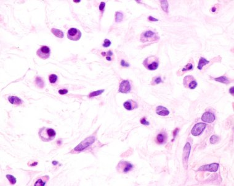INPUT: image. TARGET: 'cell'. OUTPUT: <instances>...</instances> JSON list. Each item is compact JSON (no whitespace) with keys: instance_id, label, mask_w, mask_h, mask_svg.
<instances>
[{"instance_id":"1","label":"cell","mask_w":234,"mask_h":186,"mask_svg":"<svg viewBox=\"0 0 234 186\" xmlns=\"http://www.w3.org/2000/svg\"><path fill=\"white\" fill-rule=\"evenodd\" d=\"M38 135L43 141L49 142L54 139L56 136V133L53 128L43 127L39 130Z\"/></svg>"},{"instance_id":"2","label":"cell","mask_w":234,"mask_h":186,"mask_svg":"<svg viewBox=\"0 0 234 186\" xmlns=\"http://www.w3.org/2000/svg\"><path fill=\"white\" fill-rule=\"evenodd\" d=\"M143 65L148 70H156L159 66V58L158 57L154 55L148 57L143 61Z\"/></svg>"},{"instance_id":"3","label":"cell","mask_w":234,"mask_h":186,"mask_svg":"<svg viewBox=\"0 0 234 186\" xmlns=\"http://www.w3.org/2000/svg\"><path fill=\"white\" fill-rule=\"evenodd\" d=\"M133 165L129 162L125 160H121L116 166V170L120 173H126L129 172L133 168Z\"/></svg>"},{"instance_id":"4","label":"cell","mask_w":234,"mask_h":186,"mask_svg":"<svg viewBox=\"0 0 234 186\" xmlns=\"http://www.w3.org/2000/svg\"><path fill=\"white\" fill-rule=\"evenodd\" d=\"M159 39L158 36H157L156 33L152 31H146L142 33L140 36V41L143 43L146 42L156 41Z\"/></svg>"},{"instance_id":"5","label":"cell","mask_w":234,"mask_h":186,"mask_svg":"<svg viewBox=\"0 0 234 186\" xmlns=\"http://www.w3.org/2000/svg\"><path fill=\"white\" fill-rule=\"evenodd\" d=\"M183 84L185 88L194 90L197 87L198 83L193 76L188 75L184 77L183 80Z\"/></svg>"},{"instance_id":"6","label":"cell","mask_w":234,"mask_h":186,"mask_svg":"<svg viewBox=\"0 0 234 186\" xmlns=\"http://www.w3.org/2000/svg\"><path fill=\"white\" fill-rule=\"evenodd\" d=\"M81 33L79 30L75 28H72L69 30L67 32V38L70 40L77 41L81 38Z\"/></svg>"},{"instance_id":"7","label":"cell","mask_w":234,"mask_h":186,"mask_svg":"<svg viewBox=\"0 0 234 186\" xmlns=\"http://www.w3.org/2000/svg\"><path fill=\"white\" fill-rule=\"evenodd\" d=\"M206 127V124L205 123H198L194 126L191 130V133L194 136H200L205 130Z\"/></svg>"},{"instance_id":"8","label":"cell","mask_w":234,"mask_h":186,"mask_svg":"<svg viewBox=\"0 0 234 186\" xmlns=\"http://www.w3.org/2000/svg\"><path fill=\"white\" fill-rule=\"evenodd\" d=\"M36 55L41 59H47L50 57L51 50L47 46H43L36 52Z\"/></svg>"},{"instance_id":"9","label":"cell","mask_w":234,"mask_h":186,"mask_svg":"<svg viewBox=\"0 0 234 186\" xmlns=\"http://www.w3.org/2000/svg\"><path fill=\"white\" fill-rule=\"evenodd\" d=\"M219 168V164L217 163H213L208 165H203L198 169V171H210V172H216Z\"/></svg>"},{"instance_id":"10","label":"cell","mask_w":234,"mask_h":186,"mask_svg":"<svg viewBox=\"0 0 234 186\" xmlns=\"http://www.w3.org/2000/svg\"><path fill=\"white\" fill-rule=\"evenodd\" d=\"M94 137H89V138H87L84 141H82L81 144H80L78 146H77L75 149V151H81L83 150L85 148H86L91 145L93 142L94 141Z\"/></svg>"},{"instance_id":"11","label":"cell","mask_w":234,"mask_h":186,"mask_svg":"<svg viewBox=\"0 0 234 186\" xmlns=\"http://www.w3.org/2000/svg\"><path fill=\"white\" fill-rule=\"evenodd\" d=\"M131 89V87L129 81L124 80V81H122V82L120 83L119 87V92L122 93V94H128V93L130 92Z\"/></svg>"},{"instance_id":"12","label":"cell","mask_w":234,"mask_h":186,"mask_svg":"<svg viewBox=\"0 0 234 186\" xmlns=\"http://www.w3.org/2000/svg\"><path fill=\"white\" fill-rule=\"evenodd\" d=\"M201 119L204 122L212 123L215 120L216 117H215L214 114L213 113H210V112H206V113H203V114L202 115Z\"/></svg>"},{"instance_id":"13","label":"cell","mask_w":234,"mask_h":186,"mask_svg":"<svg viewBox=\"0 0 234 186\" xmlns=\"http://www.w3.org/2000/svg\"><path fill=\"white\" fill-rule=\"evenodd\" d=\"M123 106L128 111H132L138 108V105L135 101L129 100L123 103Z\"/></svg>"},{"instance_id":"14","label":"cell","mask_w":234,"mask_h":186,"mask_svg":"<svg viewBox=\"0 0 234 186\" xmlns=\"http://www.w3.org/2000/svg\"><path fill=\"white\" fill-rule=\"evenodd\" d=\"M156 113L161 116H167L170 114V111L165 107L158 106L156 107Z\"/></svg>"},{"instance_id":"15","label":"cell","mask_w":234,"mask_h":186,"mask_svg":"<svg viewBox=\"0 0 234 186\" xmlns=\"http://www.w3.org/2000/svg\"><path fill=\"white\" fill-rule=\"evenodd\" d=\"M167 141V135L165 133H160L156 136V142L159 144H163Z\"/></svg>"},{"instance_id":"16","label":"cell","mask_w":234,"mask_h":186,"mask_svg":"<svg viewBox=\"0 0 234 186\" xmlns=\"http://www.w3.org/2000/svg\"><path fill=\"white\" fill-rule=\"evenodd\" d=\"M8 100L12 105H20L22 103V100L19 97H14V96H10L8 97Z\"/></svg>"},{"instance_id":"17","label":"cell","mask_w":234,"mask_h":186,"mask_svg":"<svg viewBox=\"0 0 234 186\" xmlns=\"http://www.w3.org/2000/svg\"><path fill=\"white\" fill-rule=\"evenodd\" d=\"M209 63H210V61L207 60L206 58H205L203 57H201L200 58V60H199L197 68H198L199 70H202L204 66L206 65V64Z\"/></svg>"},{"instance_id":"18","label":"cell","mask_w":234,"mask_h":186,"mask_svg":"<svg viewBox=\"0 0 234 186\" xmlns=\"http://www.w3.org/2000/svg\"><path fill=\"white\" fill-rule=\"evenodd\" d=\"M214 81H216V82H218L225 83V84H228V83H230V80H229V79L227 78V77H225V76H221V77H219V78H214Z\"/></svg>"},{"instance_id":"19","label":"cell","mask_w":234,"mask_h":186,"mask_svg":"<svg viewBox=\"0 0 234 186\" xmlns=\"http://www.w3.org/2000/svg\"><path fill=\"white\" fill-rule=\"evenodd\" d=\"M43 177L42 178H41V179H38V180L36 181V183L34 184V185H35V186H37V185H39V186L45 185L46 181L47 180H49V176H46L45 178V179H43Z\"/></svg>"},{"instance_id":"20","label":"cell","mask_w":234,"mask_h":186,"mask_svg":"<svg viewBox=\"0 0 234 186\" xmlns=\"http://www.w3.org/2000/svg\"><path fill=\"white\" fill-rule=\"evenodd\" d=\"M51 32L53 33L55 36L59 38H64V33H63L61 30H60L56 29V28H52Z\"/></svg>"},{"instance_id":"21","label":"cell","mask_w":234,"mask_h":186,"mask_svg":"<svg viewBox=\"0 0 234 186\" xmlns=\"http://www.w3.org/2000/svg\"><path fill=\"white\" fill-rule=\"evenodd\" d=\"M160 3H161V7H162V9H163L164 12H165L166 13H168V7H169V4H168V1H166V0H162V1H160Z\"/></svg>"},{"instance_id":"22","label":"cell","mask_w":234,"mask_h":186,"mask_svg":"<svg viewBox=\"0 0 234 186\" xmlns=\"http://www.w3.org/2000/svg\"><path fill=\"white\" fill-rule=\"evenodd\" d=\"M161 82H163V81L161 78L160 76H157V77H154L153 78L151 82V85L152 86H155V85H158L159 83H160Z\"/></svg>"},{"instance_id":"23","label":"cell","mask_w":234,"mask_h":186,"mask_svg":"<svg viewBox=\"0 0 234 186\" xmlns=\"http://www.w3.org/2000/svg\"><path fill=\"white\" fill-rule=\"evenodd\" d=\"M35 82L36 83V85H37V86L38 87L41 88V89L43 87H44V86H45V83H44V81H43L42 79L41 78H39V77H37V78H36Z\"/></svg>"},{"instance_id":"24","label":"cell","mask_w":234,"mask_h":186,"mask_svg":"<svg viewBox=\"0 0 234 186\" xmlns=\"http://www.w3.org/2000/svg\"><path fill=\"white\" fill-rule=\"evenodd\" d=\"M123 14L120 12H116L115 13V21L116 22H120L123 20Z\"/></svg>"},{"instance_id":"25","label":"cell","mask_w":234,"mask_h":186,"mask_svg":"<svg viewBox=\"0 0 234 186\" xmlns=\"http://www.w3.org/2000/svg\"><path fill=\"white\" fill-rule=\"evenodd\" d=\"M6 178H7V179H8L11 184H15L16 183V178L14 177V176H12L11 174H7L6 175Z\"/></svg>"},{"instance_id":"26","label":"cell","mask_w":234,"mask_h":186,"mask_svg":"<svg viewBox=\"0 0 234 186\" xmlns=\"http://www.w3.org/2000/svg\"><path fill=\"white\" fill-rule=\"evenodd\" d=\"M58 77L57 76V75H54V74H53V75H51L49 77V82L51 83H54L56 82L57 80Z\"/></svg>"},{"instance_id":"27","label":"cell","mask_w":234,"mask_h":186,"mask_svg":"<svg viewBox=\"0 0 234 186\" xmlns=\"http://www.w3.org/2000/svg\"><path fill=\"white\" fill-rule=\"evenodd\" d=\"M219 138L218 136H216V135H213V136H211V138H210V143L213 144H216V143H218V142L219 141Z\"/></svg>"},{"instance_id":"28","label":"cell","mask_w":234,"mask_h":186,"mask_svg":"<svg viewBox=\"0 0 234 186\" xmlns=\"http://www.w3.org/2000/svg\"><path fill=\"white\" fill-rule=\"evenodd\" d=\"M194 68V66H193V64L192 63H188L187 65L185 66V67L183 68L182 70V71H190L192 70Z\"/></svg>"},{"instance_id":"29","label":"cell","mask_w":234,"mask_h":186,"mask_svg":"<svg viewBox=\"0 0 234 186\" xmlns=\"http://www.w3.org/2000/svg\"><path fill=\"white\" fill-rule=\"evenodd\" d=\"M104 92V90H100L95 91V92H93L89 94V97H96V96L102 94Z\"/></svg>"},{"instance_id":"30","label":"cell","mask_w":234,"mask_h":186,"mask_svg":"<svg viewBox=\"0 0 234 186\" xmlns=\"http://www.w3.org/2000/svg\"><path fill=\"white\" fill-rule=\"evenodd\" d=\"M110 45H111V41L108 39H105L104 40L103 44H102L104 47H108Z\"/></svg>"},{"instance_id":"31","label":"cell","mask_w":234,"mask_h":186,"mask_svg":"<svg viewBox=\"0 0 234 186\" xmlns=\"http://www.w3.org/2000/svg\"><path fill=\"white\" fill-rule=\"evenodd\" d=\"M140 124H142V125H150L149 122H148V121L146 120L145 117H143L142 119H140Z\"/></svg>"},{"instance_id":"32","label":"cell","mask_w":234,"mask_h":186,"mask_svg":"<svg viewBox=\"0 0 234 186\" xmlns=\"http://www.w3.org/2000/svg\"><path fill=\"white\" fill-rule=\"evenodd\" d=\"M107 54V56L106 57V58H107V60H108V61H111L112 60V58L110 57V56H112V55H113V53L112 52V51H108V52H107L106 53Z\"/></svg>"},{"instance_id":"33","label":"cell","mask_w":234,"mask_h":186,"mask_svg":"<svg viewBox=\"0 0 234 186\" xmlns=\"http://www.w3.org/2000/svg\"><path fill=\"white\" fill-rule=\"evenodd\" d=\"M121 65L122 66V67H129V64L128 63H126V61L124 60H122L121 61Z\"/></svg>"},{"instance_id":"34","label":"cell","mask_w":234,"mask_h":186,"mask_svg":"<svg viewBox=\"0 0 234 186\" xmlns=\"http://www.w3.org/2000/svg\"><path fill=\"white\" fill-rule=\"evenodd\" d=\"M58 93L61 95H65L68 93V90L67 89H61L58 90Z\"/></svg>"},{"instance_id":"35","label":"cell","mask_w":234,"mask_h":186,"mask_svg":"<svg viewBox=\"0 0 234 186\" xmlns=\"http://www.w3.org/2000/svg\"><path fill=\"white\" fill-rule=\"evenodd\" d=\"M105 3H104V2L101 3L100 6H99V10H100L101 11H103L104 9V7H105Z\"/></svg>"},{"instance_id":"36","label":"cell","mask_w":234,"mask_h":186,"mask_svg":"<svg viewBox=\"0 0 234 186\" xmlns=\"http://www.w3.org/2000/svg\"><path fill=\"white\" fill-rule=\"evenodd\" d=\"M179 129L178 128H176L175 130H174V132H173V137H174V139H173V140L175 139L176 136V135H178V133L179 132Z\"/></svg>"},{"instance_id":"37","label":"cell","mask_w":234,"mask_h":186,"mask_svg":"<svg viewBox=\"0 0 234 186\" xmlns=\"http://www.w3.org/2000/svg\"><path fill=\"white\" fill-rule=\"evenodd\" d=\"M148 19L150 21H152V22H158V19L154 18V17H152V16L148 17Z\"/></svg>"},{"instance_id":"38","label":"cell","mask_w":234,"mask_h":186,"mask_svg":"<svg viewBox=\"0 0 234 186\" xmlns=\"http://www.w3.org/2000/svg\"><path fill=\"white\" fill-rule=\"evenodd\" d=\"M229 92H230V93L232 95H233V94H234V87H232L230 88V90H229Z\"/></svg>"},{"instance_id":"39","label":"cell","mask_w":234,"mask_h":186,"mask_svg":"<svg viewBox=\"0 0 234 186\" xmlns=\"http://www.w3.org/2000/svg\"><path fill=\"white\" fill-rule=\"evenodd\" d=\"M57 163H58V162H56V161H54V162H53V165H57Z\"/></svg>"}]
</instances>
